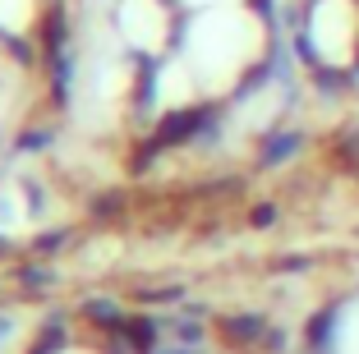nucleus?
Returning <instances> with one entry per match:
<instances>
[{
	"instance_id": "f257e3e1",
	"label": "nucleus",
	"mask_w": 359,
	"mask_h": 354,
	"mask_svg": "<svg viewBox=\"0 0 359 354\" xmlns=\"http://www.w3.org/2000/svg\"><path fill=\"white\" fill-rule=\"evenodd\" d=\"M295 147H299V138H295V134H285V138H276V143L267 147V161H281V156H285V152H295Z\"/></svg>"
},
{
	"instance_id": "f03ea898",
	"label": "nucleus",
	"mask_w": 359,
	"mask_h": 354,
	"mask_svg": "<svg viewBox=\"0 0 359 354\" xmlns=\"http://www.w3.org/2000/svg\"><path fill=\"white\" fill-rule=\"evenodd\" d=\"M231 332L235 336H254V332H263V322H231Z\"/></svg>"
}]
</instances>
